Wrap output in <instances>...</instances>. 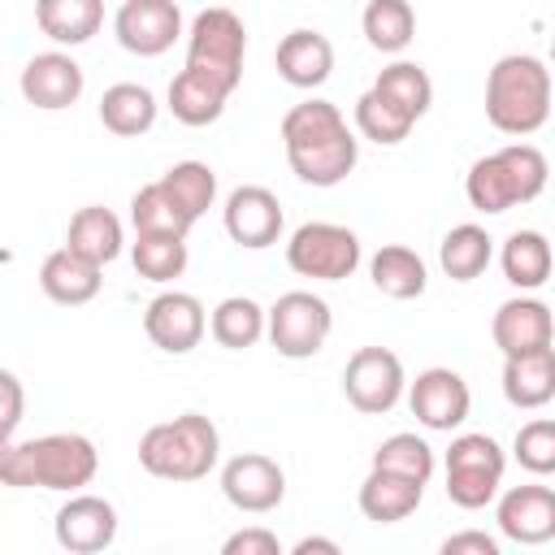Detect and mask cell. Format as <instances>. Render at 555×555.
Wrapping results in <instances>:
<instances>
[{
  "label": "cell",
  "mask_w": 555,
  "mask_h": 555,
  "mask_svg": "<svg viewBox=\"0 0 555 555\" xmlns=\"http://www.w3.org/2000/svg\"><path fill=\"white\" fill-rule=\"evenodd\" d=\"M100 451L82 434H43L30 442H4L0 447V481L4 486H39V490H82L95 481Z\"/></svg>",
  "instance_id": "1"
},
{
  "label": "cell",
  "mask_w": 555,
  "mask_h": 555,
  "mask_svg": "<svg viewBox=\"0 0 555 555\" xmlns=\"http://www.w3.org/2000/svg\"><path fill=\"white\" fill-rule=\"evenodd\" d=\"M551 117V69L529 52H507L486 74V121L499 134L529 139Z\"/></svg>",
  "instance_id": "2"
},
{
  "label": "cell",
  "mask_w": 555,
  "mask_h": 555,
  "mask_svg": "<svg viewBox=\"0 0 555 555\" xmlns=\"http://www.w3.org/2000/svg\"><path fill=\"white\" fill-rule=\"evenodd\" d=\"M217 455L221 434L204 412H182L139 438V464L160 481H199L217 468Z\"/></svg>",
  "instance_id": "3"
},
{
  "label": "cell",
  "mask_w": 555,
  "mask_h": 555,
  "mask_svg": "<svg viewBox=\"0 0 555 555\" xmlns=\"http://www.w3.org/2000/svg\"><path fill=\"white\" fill-rule=\"evenodd\" d=\"M551 165L542 156V147L533 143H507L481 160H473L468 178H464V195L477 212H507L516 204H529L546 191Z\"/></svg>",
  "instance_id": "4"
},
{
  "label": "cell",
  "mask_w": 555,
  "mask_h": 555,
  "mask_svg": "<svg viewBox=\"0 0 555 555\" xmlns=\"http://www.w3.org/2000/svg\"><path fill=\"white\" fill-rule=\"evenodd\" d=\"M243 56H247V26L234 9H204L195 13L186 30V65L217 78L221 87L238 91L243 82Z\"/></svg>",
  "instance_id": "5"
},
{
  "label": "cell",
  "mask_w": 555,
  "mask_h": 555,
  "mask_svg": "<svg viewBox=\"0 0 555 555\" xmlns=\"http://www.w3.org/2000/svg\"><path fill=\"white\" fill-rule=\"evenodd\" d=\"M507 455L490 434H455L447 447V499L464 512H477L499 499Z\"/></svg>",
  "instance_id": "6"
},
{
  "label": "cell",
  "mask_w": 555,
  "mask_h": 555,
  "mask_svg": "<svg viewBox=\"0 0 555 555\" xmlns=\"http://www.w3.org/2000/svg\"><path fill=\"white\" fill-rule=\"evenodd\" d=\"M286 264L312 282H343L360 264V238L338 221H304L286 238Z\"/></svg>",
  "instance_id": "7"
},
{
  "label": "cell",
  "mask_w": 555,
  "mask_h": 555,
  "mask_svg": "<svg viewBox=\"0 0 555 555\" xmlns=\"http://www.w3.org/2000/svg\"><path fill=\"white\" fill-rule=\"evenodd\" d=\"M334 330V312L321 295L312 291H286L278 295V304L269 308V343L278 347V356L286 360H308L325 347Z\"/></svg>",
  "instance_id": "8"
},
{
  "label": "cell",
  "mask_w": 555,
  "mask_h": 555,
  "mask_svg": "<svg viewBox=\"0 0 555 555\" xmlns=\"http://www.w3.org/2000/svg\"><path fill=\"white\" fill-rule=\"evenodd\" d=\"M408 390L403 377V360L390 347H360L351 351L347 369H343V395L356 412L364 416H382L390 412Z\"/></svg>",
  "instance_id": "9"
},
{
  "label": "cell",
  "mask_w": 555,
  "mask_h": 555,
  "mask_svg": "<svg viewBox=\"0 0 555 555\" xmlns=\"http://www.w3.org/2000/svg\"><path fill=\"white\" fill-rule=\"evenodd\" d=\"M221 494H225L230 507L260 516V512H273L286 499V473L273 455L238 451L221 464Z\"/></svg>",
  "instance_id": "10"
},
{
  "label": "cell",
  "mask_w": 555,
  "mask_h": 555,
  "mask_svg": "<svg viewBox=\"0 0 555 555\" xmlns=\"http://www.w3.org/2000/svg\"><path fill=\"white\" fill-rule=\"evenodd\" d=\"M113 35L134 56H160L182 35V9L173 0H121L113 13Z\"/></svg>",
  "instance_id": "11"
},
{
  "label": "cell",
  "mask_w": 555,
  "mask_h": 555,
  "mask_svg": "<svg viewBox=\"0 0 555 555\" xmlns=\"http://www.w3.org/2000/svg\"><path fill=\"white\" fill-rule=\"evenodd\" d=\"M408 408L412 416L425 425V429H438V434H451L468 421V408H473V395H468V382L455 373V369H425L416 373V382L408 386Z\"/></svg>",
  "instance_id": "12"
},
{
  "label": "cell",
  "mask_w": 555,
  "mask_h": 555,
  "mask_svg": "<svg viewBox=\"0 0 555 555\" xmlns=\"http://www.w3.org/2000/svg\"><path fill=\"white\" fill-rule=\"evenodd\" d=\"M52 533H56L61 551H69V555L108 551V546L117 542V507H113L108 499H100V494L74 490V494L56 507Z\"/></svg>",
  "instance_id": "13"
},
{
  "label": "cell",
  "mask_w": 555,
  "mask_h": 555,
  "mask_svg": "<svg viewBox=\"0 0 555 555\" xmlns=\"http://www.w3.org/2000/svg\"><path fill=\"white\" fill-rule=\"evenodd\" d=\"M221 221H225V234H230L238 247H247V251L273 247V243L282 238V225H286L282 199H278L269 186H256V182L234 186V191L225 195Z\"/></svg>",
  "instance_id": "14"
},
{
  "label": "cell",
  "mask_w": 555,
  "mask_h": 555,
  "mask_svg": "<svg viewBox=\"0 0 555 555\" xmlns=\"http://www.w3.org/2000/svg\"><path fill=\"white\" fill-rule=\"evenodd\" d=\"M204 330H208V317L191 291H160L143 312V334L152 338V347H160L169 356L195 351Z\"/></svg>",
  "instance_id": "15"
},
{
  "label": "cell",
  "mask_w": 555,
  "mask_h": 555,
  "mask_svg": "<svg viewBox=\"0 0 555 555\" xmlns=\"http://www.w3.org/2000/svg\"><path fill=\"white\" fill-rule=\"evenodd\" d=\"M499 533L520 546H542L555 538V490L551 486H507L494 503Z\"/></svg>",
  "instance_id": "16"
},
{
  "label": "cell",
  "mask_w": 555,
  "mask_h": 555,
  "mask_svg": "<svg viewBox=\"0 0 555 555\" xmlns=\"http://www.w3.org/2000/svg\"><path fill=\"white\" fill-rule=\"evenodd\" d=\"M17 87H22L26 104H35L43 113H56V108L78 104V95L87 87V74H82V65L69 52H35L22 65Z\"/></svg>",
  "instance_id": "17"
},
{
  "label": "cell",
  "mask_w": 555,
  "mask_h": 555,
  "mask_svg": "<svg viewBox=\"0 0 555 555\" xmlns=\"http://www.w3.org/2000/svg\"><path fill=\"white\" fill-rule=\"evenodd\" d=\"M490 334H494V347L503 356H525V351L551 347V338H555V308H546L533 295L503 299L494 321H490Z\"/></svg>",
  "instance_id": "18"
},
{
  "label": "cell",
  "mask_w": 555,
  "mask_h": 555,
  "mask_svg": "<svg viewBox=\"0 0 555 555\" xmlns=\"http://www.w3.org/2000/svg\"><path fill=\"white\" fill-rule=\"evenodd\" d=\"M273 65H278L282 82H291L299 91H312L334 74V43L321 30L299 26V30L282 35V43L273 52Z\"/></svg>",
  "instance_id": "19"
},
{
  "label": "cell",
  "mask_w": 555,
  "mask_h": 555,
  "mask_svg": "<svg viewBox=\"0 0 555 555\" xmlns=\"http://www.w3.org/2000/svg\"><path fill=\"white\" fill-rule=\"evenodd\" d=\"M100 269H104V264L78 256L74 247H56V251L43 256V264H39V286H43V295H48L52 304L78 308V304H87V299L100 295V282H104Z\"/></svg>",
  "instance_id": "20"
},
{
  "label": "cell",
  "mask_w": 555,
  "mask_h": 555,
  "mask_svg": "<svg viewBox=\"0 0 555 555\" xmlns=\"http://www.w3.org/2000/svg\"><path fill=\"white\" fill-rule=\"evenodd\" d=\"M425 499V481L390 473V468H369V477L360 481V512L377 525H395L408 520Z\"/></svg>",
  "instance_id": "21"
},
{
  "label": "cell",
  "mask_w": 555,
  "mask_h": 555,
  "mask_svg": "<svg viewBox=\"0 0 555 555\" xmlns=\"http://www.w3.org/2000/svg\"><path fill=\"white\" fill-rule=\"evenodd\" d=\"M503 399L512 408H542L555 399V347L503 356Z\"/></svg>",
  "instance_id": "22"
},
{
  "label": "cell",
  "mask_w": 555,
  "mask_h": 555,
  "mask_svg": "<svg viewBox=\"0 0 555 555\" xmlns=\"http://www.w3.org/2000/svg\"><path fill=\"white\" fill-rule=\"evenodd\" d=\"M234 91L221 87L217 78L182 65V74L169 82V113L182 121V126H212L221 113H225V100Z\"/></svg>",
  "instance_id": "23"
},
{
  "label": "cell",
  "mask_w": 555,
  "mask_h": 555,
  "mask_svg": "<svg viewBox=\"0 0 555 555\" xmlns=\"http://www.w3.org/2000/svg\"><path fill=\"white\" fill-rule=\"evenodd\" d=\"M35 26L65 48L87 43L104 26V0H35Z\"/></svg>",
  "instance_id": "24"
},
{
  "label": "cell",
  "mask_w": 555,
  "mask_h": 555,
  "mask_svg": "<svg viewBox=\"0 0 555 555\" xmlns=\"http://www.w3.org/2000/svg\"><path fill=\"white\" fill-rule=\"evenodd\" d=\"M499 264H503V278L516 286V291H538L551 269H555V247L546 234L538 230H512L503 238V251H499Z\"/></svg>",
  "instance_id": "25"
},
{
  "label": "cell",
  "mask_w": 555,
  "mask_h": 555,
  "mask_svg": "<svg viewBox=\"0 0 555 555\" xmlns=\"http://www.w3.org/2000/svg\"><path fill=\"white\" fill-rule=\"evenodd\" d=\"M100 121L117 139H139L156 126V95L143 82H113L100 95Z\"/></svg>",
  "instance_id": "26"
},
{
  "label": "cell",
  "mask_w": 555,
  "mask_h": 555,
  "mask_svg": "<svg viewBox=\"0 0 555 555\" xmlns=\"http://www.w3.org/2000/svg\"><path fill=\"white\" fill-rule=\"evenodd\" d=\"M356 160H360V139H356L351 130L338 134V139H330V143H321V147L286 152L291 173H295L299 182H308V186H338V182L356 169Z\"/></svg>",
  "instance_id": "27"
},
{
  "label": "cell",
  "mask_w": 555,
  "mask_h": 555,
  "mask_svg": "<svg viewBox=\"0 0 555 555\" xmlns=\"http://www.w3.org/2000/svg\"><path fill=\"white\" fill-rule=\"evenodd\" d=\"M121 243H126V234H121L117 212H108V208H100V204H87V208H78V212L69 217L65 247H74L78 256H87V260H95V264L117 260V256H121Z\"/></svg>",
  "instance_id": "28"
},
{
  "label": "cell",
  "mask_w": 555,
  "mask_h": 555,
  "mask_svg": "<svg viewBox=\"0 0 555 555\" xmlns=\"http://www.w3.org/2000/svg\"><path fill=\"white\" fill-rule=\"evenodd\" d=\"M369 278H373V286L386 299H421L425 295V282H429L425 260L412 247H403V243L377 247L373 260H369Z\"/></svg>",
  "instance_id": "29"
},
{
  "label": "cell",
  "mask_w": 555,
  "mask_h": 555,
  "mask_svg": "<svg viewBox=\"0 0 555 555\" xmlns=\"http://www.w3.org/2000/svg\"><path fill=\"white\" fill-rule=\"evenodd\" d=\"M338 134H347V117L330 100H304L282 117V147L286 152H308V147H321Z\"/></svg>",
  "instance_id": "30"
},
{
  "label": "cell",
  "mask_w": 555,
  "mask_h": 555,
  "mask_svg": "<svg viewBox=\"0 0 555 555\" xmlns=\"http://www.w3.org/2000/svg\"><path fill=\"white\" fill-rule=\"evenodd\" d=\"M490 260H494V238H490L481 225H473V221L451 225V230L442 234V243H438V264H442V273H447L451 282H473V278H481V273L490 269Z\"/></svg>",
  "instance_id": "31"
},
{
  "label": "cell",
  "mask_w": 555,
  "mask_h": 555,
  "mask_svg": "<svg viewBox=\"0 0 555 555\" xmlns=\"http://www.w3.org/2000/svg\"><path fill=\"white\" fill-rule=\"evenodd\" d=\"M130 225H134V234H178V238H186L191 225H195V217L156 178V182H147V186L134 191V199H130Z\"/></svg>",
  "instance_id": "32"
},
{
  "label": "cell",
  "mask_w": 555,
  "mask_h": 555,
  "mask_svg": "<svg viewBox=\"0 0 555 555\" xmlns=\"http://www.w3.org/2000/svg\"><path fill=\"white\" fill-rule=\"evenodd\" d=\"M208 330H212V338H217L221 347L247 351V347H256V343L269 334V312H264L256 299H247V295H230V299H221V304L212 308Z\"/></svg>",
  "instance_id": "33"
},
{
  "label": "cell",
  "mask_w": 555,
  "mask_h": 555,
  "mask_svg": "<svg viewBox=\"0 0 555 555\" xmlns=\"http://www.w3.org/2000/svg\"><path fill=\"white\" fill-rule=\"evenodd\" d=\"M360 30H364L369 48H377L386 56H399L416 39V13H412L408 0H369L364 17H360Z\"/></svg>",
  "instance_id": "34"
},
{
  "label": "cell",
  "mask_w": 555,
  "mask_h": 555,
  "mask_svg": "<svg viewBox=\"0 0 555 555\" xmlns=\"http://www.w3.org/2000/svg\"><path fill=\"white\" fill-rule=\"evenodd\" d=\"M373 91H382L386 100H395L408 117H425L429 113V104H434V82H429V74H425V65H416V61H390L377 78H373Z\"/></svg>",
  "instance_id": "35"
},
{
  "label": "cell",
  "mask_w": 555,
  "mask_h": 555,
  "mask_svg": "<svg viewBox=\"0 0 555 555\" xmlns=\"http://www.w3.org/2000/svg\"><path fill=\"white\" fill-rule=\"evenodd\" d=\"M412 126H416V117H408L395 100H386V95H382V91H373V87L356 100V130H360L364 139L382 143V147L403 143V139L412 134Z\"/></svg>",
  "instance_id": "36"
},
{
  "label": "cell",
  "mask_w": 555,
  "mask_h": 555,
  "mask_svg": "<svg viewBox=\"0 0 555 555\" xmlns=\"http://www.w3.org/2000/svg\"><path fill=\"white\" fill-rule=\"evenodd\" d=\"M130 260L139 269V278L147 282H173L186 273V238L178 234H134V247H130Z\"/></svg>",
  "instance_id": "37"
},
{
  "label": "cell",
  "mask_w": 555,
  "mask_h": 555,
  "mask_svg": "<svg viewBox=\"0 0 555 555\" xmlns=\"http://www.w3.org/2000/svg\"><path fill=\"white\" fill-rule=\"evenodd\" d=\"M160 182L173 191V199H178L195 221H199V217L212 208V199H217V173H212V165H204V160H178V165L165 169Z\"/></svg>",
  "instance_id": "38"
},
{
  "label": "cell",
  "mask_w": 555,
  "mask_h": 555,
  "mask_svg": "<svg viewBox=\"0 0 555 555\" xmlns=\"http://www.w3.org/2000/svg\"><path fill=\"white\" fill-rule=\"evenodd\" d=\"M434 447L416 434H390L377 451H373V468H390V473H403V477H416V481H429L434 477Z\"/></svg>",
  "instance_id": "39"
},
{
  "label": "cell",
  "mask_w": 555,
  "mask_h": 555,
  "mask_svg": "<svg viewBox=\"0 0 555 555\" xmlns=\"http://www.w3.org/2000/svg\"><path fill=\"white\" fill-rule=\"evenodd\" d=\"M512 455L525 473L533 477H551L555 473V421L538 416V421H525L516 429V442H512Z\"/></svg>",
  "instance_id": "40"
},
{
  "label": "cell",
  "mask_w": 555,
  "mask_h": 555,
  "mask_svg": "<svg viewBox=\"0 0 555 555\" xmlns=\"http://www.w3.org/2000/svg\"><path fill=\"white\" fill-rule=\"evenodd\" d=\"M221 555H282V542H278V533L251 525V529L230 533V538L221 542Z\"/></svg>",
  "instance_id": "41"
},
{
  "label": "cell",
  "mask_w": 555,
  "mask_h": 555,
  "mask_svg": "<svg viewBox=\"0 0 555 555\" xmlns=\"http://www.w3.org/2000/svg\"><path fill=\"white\" fill-rule=\"evenodd\" d=\"M0 390H4V416H0V438L4 442H13V434H17V421H22V382H17V373H0Z\"/></svg>",
  "instance_id": "42"
},
{
  "label": "cell",
  "mask_w": 555,
  "mask_h": 555,
  "mask_svg": "<svg viewBox=\"0 0 555 555\" xmlns=\"http://www.w3.org/2000/svg\"><path fill=\"white\" fill-rule=\"evenodd\" d=\"M499 555V538L481 533V529H464V533H451L442 542V555Z\"/></svg>",
  "instance_id": "43"
},
{
  "label": "cell",
  "mask_w": 555,
  "mask_h": 555,
  "mask_svg": "<svg viewBox=\"0 0 555 555\" xmlns=\"http://www.w3.org/2000/svg\"><path fill=\"white\" fill-rule=\"evenodd\" d=\"M291 551H295V555H312V551H321V555H338V542H334V538H299Z\"/></svg>",
  "instance_id": "44"
},
{
  "label": "cell",
  "mask_w": 555,
  "mask_h": 555,
  "mask_svg": "<svg viewBox=\"0 0 555 555\" xmlns=\"http://www.w3.org/2000/svg\"><path fill=\"white\" fill-rule=\"evenodd\" d=\"M551 65H555V35H551Z\"/></svg>",
  "instance_id": "45"
}]
</instances>
